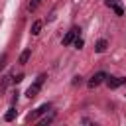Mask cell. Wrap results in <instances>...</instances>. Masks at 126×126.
<instances>
[{
	"instance_id": "cell-1",
	"label": "cell",
	"mask_w": 126,
	"mask_h": 126,
	"mask_svg": "<svg viewBox=\"0 0 126 126\" xmlns=\"http://www.w3.org/2000/svg\"><path fill=\"white\" fill-rule=\"evenodd\" d=\"M106 81V73H102V71H98V73H94L93 77H91V81H89V87L91 89H94V87H98L100 83H104Z\"/></svg>"
},
{
	"instance_id": "cell-2",
	"label": "cell",
	"mask_w": 126,
	"mask_h": 126,
	"mask_svg": "<svg viewBox=\"0 0 126 126\" xmlns=\"http://www.w3.org/2000/svg\"><path fill=\"white\" fill-rule=\"evenodd\" d=\"M79 32H81L79 28H71V30L65 33V37H63V45H71V43L75 41V37L79 35Z\"/></svg>"
},
{
	"instance_id": "cell-3",
	"label": "cell",
	"mask_w": 126,
	"mask_h": 126,
	"mask_svg": "<svg viewBox=\"0 0 126 126\" xmlns=\"http://www.w3.org/2000/svg\"><path fill=\"white\" fill-rule=\"evenodd\" d=\"M47 110H51V104H49V102H45V104H41L39 108H35V112H33V114H30V116H28V120H35L37 116H41V114H45Z\"/></svg>"
},
{
	"instance_id": "cell-4",
	"label": "cell",
	"mask_w": 126,
	"mask_h": 126,
	"mask_svg": "<svg viewBox=\"0 0 126 126\" xmlns=\"http://www.w3.org/2000/svg\"><path fill=\"white\" fill-rule=\"evenodd\" d=\"M106 85H108V89H118L120 85H124V79H120V77H106Z\"/></svg>"
},
{
	"instance_id": "cell-5",
	"label": "cell",
	"mask_w": 126,
	"mask_h": 126,
	"mask_svg": "<svg viewBox=\"0 0 126 126\" xmlns=\"http://www.w3.org/2000/svg\"><path fill=\"white\" fill-rule=\"evenodd\" d=\"M39 89H41V85L35 81V83L26 91V96H28V98H35V96H37V93H39Z\"/></svg>"
},
{
	"instance_id": "cell-6",
	"label": "cell",
	"mask_w": 126,
	"mask_h": 126,
	"mask_svg": "<svg viewBox=\"0 0 126 126\" xmlns=\"http://www.w3.org/2000/svg\"><path fill=\"white\" fill-rule=\"evenodd\" d=\"M106 47H108V41H106V39H98V41L94 43V51H96V53L106 51Z\"/></svg>"
},
{
	"instance_id": "cell-7",
	"label": "cell",
	"mask_w": 126,
	"mask_h": 126,
	"mask_svg": "<svg viewBox=\"0 0 126 126\" xmlns=\"http://www.w3.org/2000/svg\"><path fill=\"white\" fill-rule=\"evenodd\" d=\"M16 114H18V110H16V108L12 106V108H10V110H8L6 114H4V120H6V122H12V120L16 118Z\"/></svg>"
},
{
	"instance_id": "cell-8",
	"label": "cell",
	"mask_w": 126,
	"mask_h": 126,
	"mask_svg": "<svg viewBox=\"0 0 126 126\" xmlns=\"http://www.w3.org/2000/svg\"><path fill=\"white\" fill-rule=\"evenodd\" d=\"M30 55H32V49H26V51H22V53H20V63H22V65H24V63H28Z\"/></svg>"
},
{
	"instance_id": "cell-9",
	"label": "cell",
	"mask_w": 126,
	"mask_h": 126,
	"mask_svg": "<svg viewBox=\"0 0 126 126\" xmlns=\"http://www.w3.org/2000/svg\"><path fill=\"white\" fill-rule=\"evenodd\" d=\"M41 26H43V24H41L39 20H37V22H33V24H32V33H33V35H37V33L41 32Z\"/></svg>"
},
{
	"instance_id": "cell-10",
	"label": "cell",
	"mask_w": 126,
	"mask_h": 126,
	"mask_svg": "<svg viewBox=\"0 0 126 126\" xmlns=\"http://www.w3.org/2000/svg\"><path fill=\"white\" fill-rule=\"evenodd\" d=\"M10 79H12V77H8V75H6V77H2V83H0V94H2L4 91H6V87H8Z\"/></svg>"
},
{
	"instance_id": "cell-11",
	"label": "cell",
	"mask_w": 126,
	"mask_h": 126,
	"mask_svg": "<svg viewBox=\"0 0 126 126\" xmlns=\"http://www.w3.org/2000/svg\"><path fill=\"white\" fill-rule=\"evenodd\" d=\"M112 10H114V12H116V16H124V8H122V6H120V4H116V6H114V8H112Z\"/></svg>"
},
{
	"instance_id": "cell-12",
	"label": "cell",
	"mask_w": 126,
	"mask_h": 126,
	"mask_svg": "<svg viewBox=\"0 0 126 126\" xmlns=\"http://www.w3.org/2000/svg\"><path fill=\"white\" fill-rule=\"evenodd\" d=\"M83 43H85V41H83V39H81L79 35H77V37H75V41H73V45H75L77 49H81V47H83Z\"/></svg>"
},
{
	"instance_id": "cell-13",
	"label": "cell",
	"mask_w": 126,
	"mask_h": 126,
	"mask_svg": "<svg viewBox=\"0 0 126 126\" xmlns=\"http://www.w3.org/2000/svg\"><path fill=\"white\" fill-rule=\"evenodd\" d=\"M53 118H55V114H53V112H51V114H49V116H45V118H43V120H41V124H49V122H51V120H53Z\"/></svg>"
},
{
	"instance_id": "cell-14",
	"label": "cell",
	"mask_w": 126,
	"mask_h": 126,
	"mask_svg": "<svg viewBox=\"0 0 126 126\" xmlns=\"http://www.w3.org/2000/svg\"><path fill=\"white\" fill-rule=\"evenodd\" d=\"M104 4H106L108 8H114V6L118 4V0H104Z\"/></svg>"
},
{
	"instance_id": "cell-15",
	"label": "cell",
	"mask_w": 126,
	"mask_h": 126,
	"mask_svg": "<svg viewBox=\"0 0 126 126\" xmlns=\"http://www.w3.org/2000/svg\"><path fill=\"white\" fill-rule=\"evenodd\" d=\"M37 6H39V0H32L30 2V10H35Z\"/></svg>"
},
{
	"instance_id": "cell-16",
	"label": "cell",
	"mask_w": 126,
	"mask_h": 126,
	"mask_svg": "<svg viewBox=\"0 0 126 126\" xmlns=\"http://www.w3.org/2000/svg\"><path fill=\"white\" fill-rule=\"evenodd\" d=\"M14 83H22L24 81V73H20V75H16V79H12Z\"/></svg>"
},
{
	"instance_id": "cell-17",
	"label": "cell",
	"mask_w": 126,
	"mask_h": 126,
	"mask_svg": "<svg viewBox=\"0 0 126 126\" xmlns=\"http://www.w3.org/2000/svg\"><path fill=\"white\" fill-rule=\"evenodd\" d=\"M45 79H47L45 75H39V77H37V83H39V85H43V81H45Z\"/></svg>"
},
{
	"instance_id": "cell-18",
	"label": "cell",
	"mask_w": 126,
	"mask_h": 126,
	"mask_svg": "<svg viewBox=\"0 0 126 126\" xmlns=\"http://www.w3.org/2000/svg\"><path fill=\"white\" fill-rule=\"evenodd\" d=\"M4 65H6V55H2V57H0V69H2Z\"/></svg>"
},
{
	"instance_id": "cell-19",
	"label": "cell",
	"mask_w": 126,
	"mask_h": 126,
	"mask_svg": "<svg viewBox=\"0 0 126 126\" xmlns=\"http://www.w3.org/2000/svg\"><path fill=\"white\" fill-rule=\"evenodd\" d=\"M73 85H81V77H75L73 79Z\"/></svg>"
}]
</instances>
